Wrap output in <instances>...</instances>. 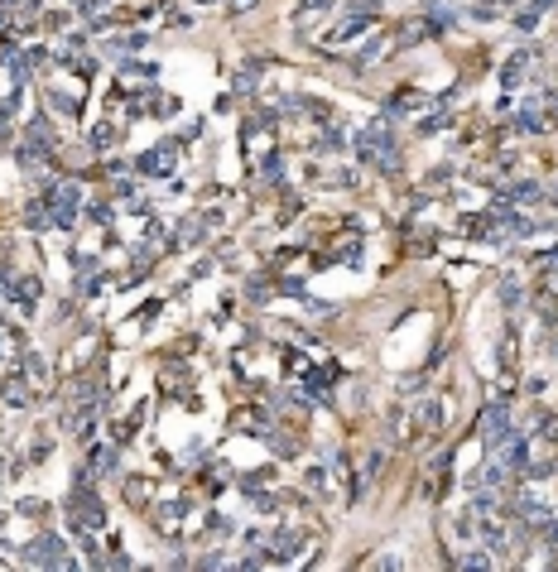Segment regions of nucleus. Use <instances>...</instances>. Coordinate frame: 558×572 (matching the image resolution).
<instances>
[{
	"instance_id": "nucleus-1",
	"label": "nucleus",
	"mask_w": 558,
	"mask_h": 572,
	"mask_svg": "<svg viewBox=\"0 0 558 572\" xmlns=\"http://www.w3.org/2000/svg\"><path fill=\"white\" fill-rule=\"evenodd\" d=\"M20 558H24L29 568H63V558H68V543H63L58 534H39V538H29V543L20 548Z\"/></svg>"
},
{
	"instance_id": "nucleus-2",
	"label": "nucleus",
	"mask_w": 558,
	"mask_h": 572,
	"mask_svg": "<svg viewBox=\"0 0 558 572\" xmlns=\"http://www.w3.org/2000/svg\"><path fill=\"white\" fill-rule=\"evenodd\" d=\"M515 438V423H511V409L506 404H491L486 413H481V443L491 452H501L506 443Z\"/></svg>"
},
{
	"instance_id": "nucleus-3",
	"label": "nucleus",
	"mask_w": 558,
	"mask_h": 572,
	"mask_svg": "<svg viewBox=\"0 0 558 572\" xmlns=\"http://www.w3.org/2000/svg\"><path fill=\"white\" fill-rule=\"evenodd\" d=\"M68 510H73V525H78V529H101V525H106V505H101V500H96V490L91 486H78V495H73V505H68Z\"/></svg>"
},
{
	"instance_id": "nucleus-4",
	"label": "nucleus",
	"mask_w": 558,
	"mask_h": 572,
	"mask_svg": "<svg viewBox=\"0 0 558 572\" xmlns=\"http://www.w3.org/2000/svg\"><path fill=\"white\" fill-rule=\"evenodd\" d=\"M443 34V24L433 20V15H424V20H404V24H395V34H390V43L395 48H414V43H429Z\"/></svg>"
},
{
	"instance_id": "nucleus-5",
	"label": "nucleus",
	"mask_w": 558,
	"mask_h": 572,
	"mask_svg": "<svg viewBox=\"0 0 558 572\" xmlns=\"http://www.w3.org/2000/svg\"><path fill=\"white\" fill-rule=\"evenodd\" d=\"M534 63H539V43H529V48L511 53V63L501 68V87H506V96L524 87V78H529V68H534Z\"/></svg>"
},
{
	"instance_id": "nucleus-6",
	"label": "nucleus",
	"mask_w": 558,
	"mask_h": 572,
	"mask_svg": "<svg viewBox=\"0 0 558 572\" xmlns=\"http://www.w3.org/2000/svg\"><path fill=\"white\" fill-rule=\"evenodd\" d=\"M173 163H178V140H164V145H154L149 154H140V173H173Z\"/></svg>"
},
{
	"instance_id": "nucleus-7",
	"label": "nucleus",
	"mask_w": 558,
	"mask_h": 572,
	"mask_svg": "<svg viewBox=\"0 0 558 572\" xmlns=\"http://www.w3.org/2000/svg\"><path fill=\"white\" fill-rule=\"evenodd\" d=\"M534 203H539V183L534 178H520V183H511L501 193V207H534Z\"/></svg>"
},
{
	"instance_id": "nucleus-8",
	"label": "nucleus",
	"mask_w": 558,
	"mask_h": 572,
	"mask_svg": "<svg viewBox=\"0 0 558 572\" xmlns=\"http://www.w3.org/2000/svg\"><path fill=\"white\" fill-rule=\"evenodd\" d=\"M515 130L520 135H539V130H544V101H529V106L515 116Z\"/></svg>"
},
{
	"instance_id": "nucleus-9",
	"label": "nucleus",
	"mask_w": 558,
	"mask_h": 572,
	"mask_svg": "<svg viewBox=\"0 0 558 572\" xmlns=\"http://www.w3.org/2000/svg\"><path fill=\"white\" fill-rule=\"evenodd\" d=\"M491 563H496V558H491V548H472V553H462V558H457V568H491Z\"/></svg>"
},
{
	"instance_id": "nucleus-10",
	"label": "nucleus",
	"mask_w": 558,
	"mask_h": 572,
	"mask_svg": "<svg viewBox=\"0 0 558 572\" xmlns=\"http://www.w3.org/2000/svg\"><path fill=\"white\" fill-rule=\"evenodd\" d=\"M48 111H58V116H78V101L63 96V91H48Z\"/></svg>"
},
{
	"instance_id": "nucleus-11",
	"label": "nucleus",
	"mask_w": 558,
	"mask_h": 572,
	"mask_svg": "<svg viewBox=\"0 0 558 572\" xmlns=\"http://www.w3.org/2000/svg\"><path fill=\"white\" fill-rule=\"evenodd\" d=\"M24 370H29V380H39V385L48 380V366H43L39 351H24Z\"/></svg>"
},
{
	"instance_id": "nucleus-12",
	"label": "nucleus",
	"mask_w": 558,
	"mask_h": 572,
	"mask_svg": "<svg viewBox=\"0 0 558 572\" xmlns=\"http://www.w3.org/2000/svg\"><path fill=\"white\" fill-rule=\"evenodd\" d=\"M419 423H424L429 433H438V423H443V404H424V409H419Z\"/></svg>"
},
{
	"instance_id": "nucleus-13",
	"label": "nucleus",
	"mask_w": 558,
	"mask_h": 572,
	"mask_svg": "<svg viewBox=\"0 0 558 572\" xmlns=\"http://www.w3.org/2000/svg\"><path fill=\"white\" fill-rule=\"evenodd\" d=\"M91 467L96 471H116V448H96L91 452Z\"/></svg>"
},
{
	"instance_id": "nucleus-14",
	"label": "nucleus",
	"mask_w": 558,
	"mask_h": 572,
	"mask_svg": "<svg viewBox=\"0 0 558 572\" xmlns=\"http://www.w3.org/2000/svg\"><path fill=\"white\" fill-rule=\"evenodd\" d=\"M376 10H381V0H351L346 5V15H361V20H376Z\"/></svg>"
},
{
	"instance_id": "nucleus-15",
	"label": "nucleus",
	"mask_w": 558,
	"mask_h": 572,
	"mask_svg": "<svg viewBox=\"0 0 558 572\" xmlns=\"http://www.w3.org/2000/svg\"><path fill=\"white\" fill-rule=\"evenodd\" d=\"M520 298H524V293H520L515 279H501V303H506V308H520Z\"/></svg>"
},
{
	"instance_id": "nucleus-16",
	"label": "nucleus",
	"mask_w": 558,
	"mask_h": 572,
	"mask_svg": "<svg viewBox=\"0 0 558 572\" xmlns=\"http://www.w3.org/2000/svg\"><path fill=\"white\" fill-rule=\"evenodd\" d=\"M308 486H313V490H332V481H328V467H308Z\"/></svg>"
},
{
	"instance_id": "nucleus-17",
	"label": "nucleus",
	"mask_w": 558,
	"mask_h": 572,
	"mask_svg": "<svg viewBox=\"0 0 558 572\" xmlns=\"http://www.w3.org/2000/svg\"><path fill=\"white\" fill-rule=\"evenodd\" d=\"M111 140H116V125H96V130H91V145H96V149H106Z\"/></svg>"
},
{
	"instance_id": "nucleus-18",
	"label": "nucleus",
	"mask_w": 558,
	"mask_h": 572,
	"mask_svg": "<svg viewBox=\"0 0 558 572\" xmlns=\"http://www.w3.org/2000/svg\"><path fill=\"white\" fill-rule=\"evenodd\" d=\"M274 288H279V293H303V279L289 274V279H274Z\"/></svg>"
},
{
	"instance_id": "nucleus-19",
	"label": "nucleus",
	"mask_w": 558,
	"mask_h": 572,
	"mask_svg": "<svg viewBox=\"0 0 558 572\" xmlns=\"http://www.w3.org/2000/svg\"><path fill=\"white\" fill-rule=\"evenodd\" d=\"M0 356H15V337H10V327L0 323Z\"/></svg>"
},
{
	"instance_id": "nucleus-20",
	"label": "nucleus",
	"mask_w": 558,
	"mask_h": 572,
	"mask_svg": "<svg viewBox=\"0 0 558 572\" xmlns=\"http://www.w3.org/2000/svg\"><path fill=\"white\" fill-rule=\"evenodd\" d=\"M121 73H130V78H154V68H149V63H126Z\"/></svg>"
},
{
	"instance_id": "nucleus-21",
	"label": "nucleus",
	"mask_w": 558,
	"mask_h": 572,
	"mask_svg": "<svg viewBox=\"0 0 558 572\" xmlns=\"http://www.w3.org/2000/svg\"><path fill=\"white\" fill-rule=\"evenodd\" d=\"M443 125H448V116H424V121H419V130H424V135H433V130H443Z\"/></svg>"
},
{
	"instance_id": "nucleus-22",
	"label": "nucleus",
	"mask_w": 558,
	"mask_h": 572,
	"mask_svg": "<svg viewBox=\"0 0 558 572\" xmlns=\"http://www.w3.org/2000/svg\"><path fill=\"white\" fill-rule=\"evenodd\" d=\"M467 15H472V20H496V15H501V10H496V5H472V10H467Z\"/></svg>"
},
{
	"instance_id": "nucleus-23",
	"label": "nucleus",
	"mask_w": 558,
	"mask_h": 572,
	"mask_svg": "<svg viewBox=\"0 0 558 572\" xmlns=\"http://www.w3.org/2000/svg\"><path fill=\"white\" fill-rule=\"evenodd\" d=\"M534 20H539V10H520V15H515L520 29H534Z\"/></svg>"
},
{
	"instance_id": "nucleus-24",
	"label": "nucleus",
	"mask_w": 558,
	"mask_h": 572,
	"mask_svg": "<svg viewBox=\"0 0 558 572\" xmlns=\"http://www.w3.org/2000/svg\"><path fill=\"white\" fill-rule=\"evenodd\" d=\"M20 515H43V500H20Z\"/></svg>"
},
{
	"instance_id": "nucleus-25",
	"label": "nucleus",
	"mask_w": 558,
	"mask_h": 572,
	"mask_svg": "<svg viewBox=\"0 0 558 572\" xmlns=\"http://www.w3.org/2000/svg\"><path fill=\"white\" fill-rule=\"evenodd\" d=\"M251 5H256V0H231V10H251Z\"/></svg>"
},
{
	"instance_id": "nucleus-26",
	"label": "nucleus",
	"mask_w": 558,
	"mask_h": 572,
	"mask_svg": "<svg viewBox=\"0 0 558 572\" xmlns=\"http://www.w3.org/2000/svg\"><path fill=\"white\" fill-rule=\"evenodd\" d=\"M0 520H5V515H0Z\"/></svg>"
}]
</instances>
